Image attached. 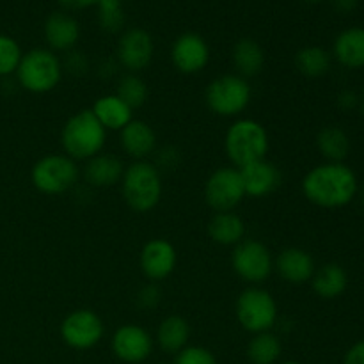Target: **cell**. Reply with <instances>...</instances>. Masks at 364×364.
<instances>
[{"label":"cell","mask_w":364,"mask_h":364,"mask_svg":"<svg viewBox=\"0 0 364 364\" xmlns=\"http://www.w3.org/2000/svg\"><path fill=\"white\" fill-rule=\"evenodd\" d=\"M359 181L354 171L343 162L315 166L302 178V194L320 208H341L358 196Z\"/></svg>","instance_id":"1"},{"label":"cell","mask_w":364,"mask_h":364,"mask_svg":"<svg viewBox=\"0 0 364 364\" xmlns=\"http://www.w3.org/2000/svg\"><path fill=\"white\" fill-rule=\"evenodd\" d=\"M269 149L270 137L267 128L249 117L235 121L224 135V151L237 169L267 159Z\"/></svg>","instance_id":"2"},{"label":"cell","mask_w":364,"mask_h":364,"mask_svg":"<svg viewBox=\"0 0 364 364\" xmlns=\"http://www.w3.org/2000/svg\"><path fill=\"white\" fill-rule=\"evenodd\" d=\"M107 141V130L102 127L91 109L78 110L64 123L60 132V144H63L64 155L70 159L85 160L102 153Z\"/></svg>","instance_id":"3"},{"label":"cell","mask_w":364,"mask_h":364,"mask_svg":"<svg viewBox=\"0 0 364 364\" xmlns=\"http://www.w3.org/2000/svg\"><path fill=\"white\" fill-rule=\"evenodd\" d=\"M162 176L155 164L137 160L124 169L121 178V194L134 212L148 213L162 199Z\"/></svg>","instance_id":"4"},{"label":"cell","mask_w":364,"mask_h":364,"mask_svg":"<svg viewBox=\"0 0 364 364\" xmlns=\"http://www.w3.org/2000/svg\"><path fill=\"white\" fill-rule=\"evenodd\" d=\"M14 75L25 91L45 95L59 85L63 78V63L52 50L34 48L23 53Z\"/></svg>","instance_id":"5"},{"label":"cell","mask_w":364,"mask_h":364,"mask_svg":"<svg viewBox=\"0 0 364 364\" xmlns=\"http://www.w3.org/2000/svg\"><path fill=\"white\" fill-rule=\"evenodd\" d=\"M80 178L77 162L64 153H48L32 166L31 180L36 191L46 196H59L71 191Z\"/></svg>","instance_id":"6"},{"label":"cell","mask_w":364,"mask_h":364,"mask_svg":"<svg viewBox=\"0 0 364 364\" xmlns=\"http://www.w3.org/2000/svg\"><path fill=\"white\" fill-rule=\"evenodd\" d=\"M251 85L237 73L213 78L205 91L206 107L220 117H235L251 103Z\"/></svg>","instance_id":"7"},{"label":"cell","mask_w":364,"mask_h":364,"mask_svg":"<svg viewBox=\"0 0 364 364\" xmlns=\"http://www.w3.org/2000/svg\"><path fill=\"white\" fill-rule=\"evenodd\" d=\"M235 313L242 329L251 334L270 331L279 316L272 294L259 287H249L238 295Z\"/></svg>","instance_id":"8"},{"label":"cell","mask_w":364,"mask_h":364,"mask_svg":"<svg viewBox=\"0 0 364 364\" xmlns=\"http://www.w3.org/2000/svg\"><path fill=\"white\" fill-rule=\"evenodd\" d=\"M244 199V181L237 167H219L206 180L205 201L215 213L233 212Z\"/></svg>","instance_id":"9"},{"label":"cell","mask_w":364,"mask_h":364,"mask_svg":"<svg viewBox=\"0 0 364 364\" xmlns=\"http://www.w3.org/2000/svg\"><path fill=\"white\" fill-rule=\"evenodd\" d=\"M231 267L240 279L247 283L259 284L270 277L274 272V258L263 242L259 240H242L231 252Z\"/></svg>","instance_id":"10"},{"label":"cell","mask_w":364,"mask_h":364,"mask_svg":"<svg viewBox=\"0 0 364 364\" xmlns=\"http://www.w3.org/2000/svg\"><path fill=\"white\" fill-rule=\"evenodd\" d=\"M105 326L91 309H75L60 323V338L75 350H89L102 341Z\"/></svg>","instance_id":"11"},{"label":"cell","mask_w":364,"mask_h":364,"mask_svg":"<svg viewBox=\"0 0 364 364\" xmlns=\"http://www.w3.org/2000/svg\"><path fill=\"white\" fill-rule=\"evenodd\" d=\"M153 55H155V43L148 31L134 27L121 32L116 59L117 64L128 73H141L151 64Z\"/></svg>","instance_id":"12"},{"label":"cell","mask_w":364,"mask_h":364,"mask_svg":"<svg viewBox=\"0 0 364 364\" xmlns=\"http://www.w3.org/2000/svg\"><path fill=\"white\" fill-rule=\"evenodd\" d=\"M171 60L180 73H201L210 63L208 43L196 32H185L174 39L173 48H171Z\"/></svg>","instance_id":"13"},{"label":"cell","mask_w":364,"mask_h":364,"mask_svg":"<svg viewBox=\"0 0 364 364\" xmlns=\"http://www.w3.org/2000/svg\"><path fill=\"white\" fill-rule=\"evenodd\" d=\"M176 249L166 238H153L146 242L139 255V267L151 283L167 279L176 269Z\"/></svg>","instance_id":"14"},{"label":"cell","mask_w":364,"mask_h":364,"mask_svg":"<svg viewBox=\"0 0 364 364\" xmlns=\"http://www.w3.org/2000/svg\"><path fill=\"white\" fill-rule=\"evenodd\" d=\"M112 352L119 361L139 364L151 355L153 338L144 327L127 323L112 334Z\"/></svg>","instance_id":"15"},{"label":"cell","mask_w":364,"mask_h":364,"mask_svg":"<svg viewBox=\"0 0 364 364\" xmlns=\"http://www.w3.org/2000/svg\"><path fill=\"white\" fill-rule=\"evenodd\" d=\"M274 270L290 284H304L315 274V259L306 249L287 247L274 258Z\"/></svg>","instance_id":"16"},{"label":"cell","mask_w":364,"mask_h":364,"mask_svg":"<svg viewBox=\"0 0 364 364\" xmlns=\"http://www.w3.org/2000/svg\"><path fill=\"white\" fill-rule=\"evenodd\" d=\"M242 181H244L245 196L249 198H265V196L272 194L277 187L281 185V171L276 164L270 160L263 159L258 162H252L249 166L242 167L240 169Z\"/></svg>","instance_id":"17"},{"label":"cell","mask_w":364,"mask_h":364,"mask_svg":"<svg viewBox=\"0 0 364 364\" xmlns=\"http://www.w3.org/2000/svg\"><path fill=\"white\" fill-rule=\"evenodd\" d=\"M45 39L52 52H70L80 39V25L71 14L57 11L46 18Z\"/></svg>","instance_id":"18"},{"label":"cell","mask_w":364,"mask_h":364,"mask_svg":"<svg viewBox=\"0 0 364 364\" xmlns=\"http://www.w3.org/2000/svg\"><path fill=\"white\" fill-rule=\"evenodd\" d=\"M121 149L130 159L146 160L156 149V134L153 127H149L142 119H132L123 130H119Z\"/></svg>","instance_id":"19"},{"label":"cell","mask_w":364,"mask_h":364,"mask_svg":"<svg viewBox=\"0 0 364 364\" xmlns=\"http://www.w3.org/2000/svg\"><path fill=\"white\" fill-rule=\"evenodd\" d=\"M333 55L348 70L364 68V27H348L336 36Z\"/></svg>","instance_id":"20"},{"label":"cell","mask_w":364,"mask_h":364,"mask_svg":"<svg viewBox=\"0 0 364 364\" xmlns=\"http://www.w3.org/2000/svg\"><path fill=\"white\" fill-rule=\"evenodd\" d=\"M123 173V162L117 156L109 155V153H98L96 156L89 159L84 167L85 181L96 188H107L121 183Z\"/></svg>","instance_id":"21"},{"label":"cell","mask_w":364,"mask_h":364,"mask_svg":"<svg viewBox=\"0 0 364 364\" xmlns=\"http://www.w3.org/2000/svg\"><path fill=\"white\" fill-rule=\"evenodd\" d=\"M91 112L107 132H119L134 119V110L116 95H103L92 105Z\"/></svg>","instance_id":"22"},{"label":"cell","mask_w":364,"mask_h":364,"mask_svg":"<svg viewBox=\"0 0 364 364\" xmlns=\"http://www.w3.org/2000/svg\"><path fill=\"white\" fill-rule=\"evenodd\" d=\"M348 287L347 270L338 263H326L315 270L311 277V288L323 301H334L341 297Z\"/></svg>","instance_id":"23"},{"label":"cell","mask_w":364,"mask_h":364,"mask_svg":"<svg viewBox=\"0 0 364 364\" xmlns=\"http://www.w3.org/2000/svg\"><path fill=\"white\" fill-rule=\"evenodd\" d=\"M231 60L237 70V75L244 77L245 80L262 73L265 66V52L262 45L252 38H242L235 43Z\"/></svg>","instance_id":"24"},{"label":"cell","mask_w":364,"mask_h":364,"mask_svg":"<svg viewBox=\"0 0 364 364\" xmlns=\"http://www.w3.org/2000/svg\"><path fill=\"white\" fill-rule=\"evenodd\" d=\"M208 237L215 244L235 247L240 244L245 237V223L238 213L235 212H219L210 219Z\"/></svg>","instance_id":"25"},{"label":"cell","mask_w":364,"mask_h":364,"mask_svg":"<svg viewBox=\"0 0 364 364\" xmlns=\"http://www.w3.org/2000/svg\"><path fill=\"white\" fill-rule=\"evenodd\" d=\"M191 338V326L185 318L171 315L160 322L156 329V343L166 354H178L183 350Z\"/></svg>","instance_id":"26"},{"label":"cell","mask_w":364,"mask_h":364,"mask_svg":"<svg viewBox=\"0 0 364 364\" xmlns=\"http://www.w3.org/2000/svg\"><path fill=\"white\" fill-rule=\"evenodd\" d=\"M316 148L327 162H343L350 153V139L340 127H323L316 135Z\"/></svg>","instance_id":"27"},{"label":"cell","mask_w":364,"mask_h":364,"mask_svg":"<svg viewBox=\"0 0 364 364\" xmlns=\"http://www.w3.org/2000/svg\"><path fill=\"white\" fill-rule=\"evenodd\" d=\"M283 345L274 333L252 334L247 343V359L251 364H276L279 361Z\"/></svg>","instance_id":"28"},{"label":"cell","mask_w":364,"mask_h":364,"mask_svg":"<svg viewBox=\"0 0 364 364\" xmlns=\"http://www.w3.org/2000/svg\"><path fill=\"white\" fill-rule=\"evenodd\" d=\"M295 68L308 78H320L329 73L331 53L322 46H304L295 53Z\"/></svg>","instance_id":"29"},{"label":"cell","mask_w":364,"mask_h":364,"mask_svg":"<svg viewBox=\"0 0 364 364\" xmlns=\"http://www.w3.org/2000/svg\"><path fill=\"white\" fill-rule=\"evenodd\" d=\"M148 85L137 73H127L119 78L116 96H119L132 110L139 109L148 100Z\"/></svg>","instance_id":"30"},{"label":"cell","mask_w":364,"mask_h":364,"mask_svg":"<svg viewBox=\"0 0 364 364\" xmlns=\"http://www.w3.org/2000/svg\"><path fill=\"white\" fill-rule=\"evenodd\" d=\"M98 9V23L107 34H117L123 32L127 14L123 9V0H100L96 4Z\"/></svg>","instance_id":"31"},{"label":"cell","mask_w":364,"mask_h":364,"mask_svg":"<svg viewBox=\"0 0 364 364\" xmlns=\"http://www.w3.org/2000/svg\"><path fill=\"white\" fill-rule=\"evenodd\" d=\"M21 57H23V52L16 39L0 34V77H9L16 73Z\"/></svg>","instance_id":"32"},{"label":"cell","mask_w":364,"mask_h":364,"mask_svg":"<svg viewBox=\"0 0 364 364\" xmlns=\"http://www.w3.org/2000/svg\"><path fill=\"white\" fill-rule=\"evenodd\" d=\"M174 364H219L217 363L215 355L205 347L199 345H192V347H185L183 350L178 352Z\"/></svg>","instance_id":"33"},{"label":"cell","mask_w":364,"mask_h":364,"mask_svg":"<svg viewBox=\"0 0 364 364\" xmlns=\"http://www.w3.org/2000/svg\"><path fill=\"white\" fill-rule=\"evenodd\" d=\"M181 162V151L174 146H164L162 149L156 151V169L164 171H174Z\"/></svg>","instance_id":"34"},{"label":"cell","mask_w":364,"mask_h":364,"mask_svg":"<svg viewBox=\"0 0 364 364\" xmlns=\"http://www.w3.org/2000/svg\"><path fill=\"white\" fill-rule=\"evenodd\" d=\"M63 70H66L68 73L75 75V77H80L85 75L89 70V60L85 57V53L77 52V50H70L66 52V59L63 63Z\"/></svg>","instance_id":"35"},{"label":"cell","mask_w":364,"mask_h":364,"mask_svg":"<svg viewBox=\"0 0 364 364\" xmlns=\"http://www.w3.org/2000/svg\"><path fill=\"white\" fill-rule=\"evenodd\" d=\"M162 301V291L156 287V283H148L142 287L137 294V306L142 309H153Z\"/></svg>","instance_id":"36"},{"label":"cell","mask_w":364,"mask_h":364,"mask_svg":"<svg viewBox=\"0 0 364 364\" xmlns=\"http://www.w3.org/2000/svg\"><path fill=\"white\" fill-rule=\"evenodd\" d=\"M336 102L341 110L350 112V110L358 109L359 107V103H361V96H359L355 91H352V89H345V91H341L340 95H338Z\"/></svg>","instance_id":"37"},{"label":"cell","mask_w":364,"mask_h":364,"mask_svg":"<svg viewBox=\"0 0 364 364\" xmlns=\"http://www.w3.org/2000/svg\"><path fill=\"white\" fill-rule=\"evenodd\" d=\"M343 364H364V338L355 341L345 354Z\"/></svg>","instance_id":"38"},{"label":"cell","mask_w":364,"mask_h":364,"mask_svg":"<svg viewBox=\"0 0 364 364\" xmlns=\"http://www.w3.org/2000/svg\"><path fill=\"white\" fill-rule=\"evenodd\" d=\"M359 0H333V7L338 11V13L348 14L358 7Z\"/></svg>","instance_id":"39"},{"label":"cell","mask_w":364,"mask_h":364,"mask_svg":"<svg viewBox=\"0 0 364 364\" xmlns=\"http://www.w3.org/2000/svg\"><path fill=\"white\" fill-rule=\"evenodd\" d=\"M64 7H70V9H85V7L96 6L100 0H59Z\"/></svg>","instance_id":"40"},{"label":"cell","mask_w":364,"mask_h":364,"mask_svg":"<svg viewBox=\"0 0 364 364\" xmlns=\"http://www.w3.org/2000/svg\"><path fill=\"white\" fill-rule=\"evenodd\" d=\"M355 198H359V201H361V205L364 206V183H363V185H359V188H358V196H355Z\"/></svg>","instance_id":"41"},{"label":"cell","mask_w":364,"mask_h":364,"mask_svg":"<svg viewBox=\"0 0 364 364\" xmlns=\"http://www.w3.org/2000/svg\"><path fill=\"white\" fill-rule=\"evenodd\" d=\"M359 109H361V112H363V116H364V92H363V96H361V103H359Z\"/></svg>","instance_id":"42"},{"label":"cell","mask_w":364,"mask_h":364,"mask_svg":"<svg viewBox=\"0 0 364 364\" xmlns=\"http://www.w3.org/2000/svg\"><path fill=\"white\" fill-rule=\"evenodd\" d=\"M302 2H306V4H320V2H322V0H302Z\"/></svg>","instance_id":"43"},{"label":"cell","mask_w":364,"mask_h":364,"mask_svg":"<svg viewBox=\"0 0 364 364\" xmlns=\"http://www.w3.org/2000/svg\"><path fill=\"white\" fill-rule=\"evenodd\" d=\"M279 364H301V363H297V361H284V363H279Z\"/></svg>","instance_id":"44"}]
</instances>
